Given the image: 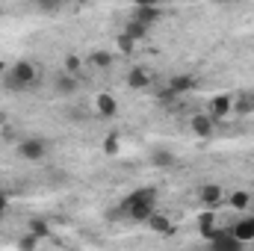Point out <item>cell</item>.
<instances>
[{
  "label": "cell",
  "instance_id": "cell-2",
  "mask_svg": "<svg viewBox=\"0 0 254 251\" xmlns=\"http://www.w3.org/2000/svg\"><path fill=\"white\" fill-rule=\"evenodd\" d=\"M15 154H18V160H24V163H42V160L48 157V142H45L42 136H27V139L18 142Z\"/></svg>",
  "mask_w": 254,
  "mask_h": 251
},
{
  "label": "cell",
  "instance_id": "cell-5",
  "mask_svg": "<svg viewBox=\"0 0 254 251\" xmlns=\"http://www.w3.org/2000/svg\"><path fill=\"white\" fill-rule=\"evenodd\" d=\"M151 86H154V74H151L148 68L136 65V68H130V71H127V89L142 92V89H151Z\"/></svg>",
  "mask_w": 254,
  "mask_h": 251
},
{
  "label": "cell",
  "instance_id": "cell-12",
  "mask_svg": "<svg viewBox=\"0 0 254 251\" xmlns=\"http://www.w3.org/2000/svg\"><path fill=\"white\" fill-rule=\"evenodd\" d=\"M216 231H219V225H216V213H213V210L207 207V210H204V213L198 216V234H201V237H204V240L210 243Z\"/></svg>",
  "mask_w": 254,
  "mask_h": 251
},
{
  "label": "cell",
  "instance_id": "cell-3",
  "mask_svg": "<svg viewBox=\"0 0 254 251\" xmlns=\"http://www.w3.org/2000/svg\"><path fill=\"white\" fill-rule=\"evenodd\" d=\"M198 86V77L195 74H175L172 80H169V86L166 89H160V101H178L181 95H187Z\"/></svg>",
  "mask_w": 254,
  "mask_h": 251
},
{
  "label": "cell",
  "instance_id": "cell-30",
  "mask_svg": "<svg viewBox=\"0 0 254 251\" xmlns=\"http://www.w3.org/2000/svg\"><path fill=\"white\" fill-rule=\"evenodd\" d=\"M9 125V119H6V113H0V127H6Z\"/></svg>",
  "mask_w": 254,
  "mask_h": 251
},
{
  "label": "cell",
  "instance_id": "cell-8",
  "mask_svg": "<svg viewBox=\"0 0 254 251\" xmlns=\"http://www.w3.org/2000/svg\"><path fill=\"white\" fill-rule=\"evenodd\" d=\"M207 113L216 119V122H222V119H228L231 113H234V98L231 95H216L213 101H210V107H207Z\"/></svg>",
  "mask_w": 254,
  "mask_h": 251
},
{
  "label": "cell",
  "instance_id": "cell-14",
  "mask_svg": "<svg viewBox=\"0 0 254 251\" xmlns=\"http://www.w3.org/2000/svg\"><path fill=\"white\" fill-rule=\"evenodd\" d=\"M130 18H136V21H142V24H157L160 18H163V12H160V6H136L133 12H130Z\"/></svg>",
  "mask_w": 254,
  "mask_h": 251
},
{
  "label": "cell",
  "instance_id": "cell-25",
  "mask_svg": "<svg viewBox=\"0 0 254 251\" xmlns=\"http://www.w3.org/2000/svg\"><path fill=\"white\" fill-rule=\"evenodd\" d=\"M39 243H42V240H39V237H36V234L30 231L27 237H21V240H18V249H24V251H33V249H39Z\"/></svg>",
  "mask_w": 254,
  "mask_h": 251
},
{
  "label": "cell",
  "instance_id": "cell-15",
  "mask_svg": "<svg viewBox=\"0 0 254 251\" xmlns=\"http://www.w3.org/2000/svg\"><path fill=\"white\" fill-rule=\"evenodd\" d=\"M136 201H157V189H154V187H139V189H133L125 201H122V210L127 213V207H130V204H136Z\"/></svg>",
  "mask_w": 254,
  "mask_h": 251
},
{
  "label": "cell",
  "instance_id": "cell-32",
  "mask_svg": "<svg viewBox=\"0 0 254 251\" xmlns=\"http://www.w3.org/2000/svg\"><path fill=\"white\" fill-rule=\"evenodd\" d=\"M222 3H234V0H222Z\"/></svg>",
  "mask_w": 254,
  "mask_h": 251
},
{
  "label": "cell",
  "instance_id": "cell-21",
  "mask_svg": "<svg viewBox=\"0 0 254 251\" xmlns=\"http://www.w3.org/2000/svg\"><path fill=\"white\" fill-rule=\"evenodd\" d=\"M89 65H92L95 71H107V68L113 65V54H107V51H95V54L89 57Z\"/></svg>",
  "mask_w": 254,
  "mask_h": 251
},
{
  "label": "cell",
  "instance_id": "cell-31",
  "mask_svg": "<svg viewBox=\"0 0 254 251\" xmlns=\"http://www.w3.org/2000/svg\"><path fill=\"white\" fill-rule=\"evenodd\" d=\"M74 3H77V6H89L92 0H74Z\"/></svg>",
  "mask_w": 254,
  "mask_h": 251
},
{
  "label": "cell",
  "instance_id": "cell-16",
  "mask_svg": "<svg viewBox=\"0 0 254 251\" xmlns=\"http://www.w3.org/2000/svg\"><path fill=\"white\" fill-rule=\"evenodd\" d=\"M95 110H98V116H104V119H113V116L119 113V104H116V98H113V95L101 92V95H98V101H95Z\"/></svg>",
  "mask_w": 254,
  "mask_h": 251
},
{
  "label": "cell",
  "instance_id": "cell-1",
  "mask_svg": "<svg viewBox=\"0 0 254 251\" xmlns=\"http://www.w3.org/2000/svg\"><path fill=\"white\" fill-rule=\"evenodd\" d=\"M3 86L9 92H30V89H36L39 86V65L33 63V60H18L6 71Z\"/></svg>",
  "mask_w": 254,
  "mask_h": 251
},
{
  "label": "cell",
  "instance_id": "cell-6",
  "mask_svg": "<svg viewBox=\"0 0 254 251\" xmlns=\"http://www.w3.org/2000/svg\"><path fill=\"white\" fill-rule=\"evenodd\" d=\"M225 198H228V195H225V189L219 187V184H204V187L198 189V201H201L204 207H210V210L222 207Z\"/></svg>",
  "mask_w": 254,
  "mask_h": 251
},
{
  "label": "cell",
  "instance_id": "cell-28",
  "mask_svg": "<svg viewBox=\"0 0 254 251\" xmlns=\"http://www.w3.org/2000/svg\"><path fill=\"white\" fill-rule=\"evenodd\" d=\"M166 0H133V6H163Z\"/></svg>",
  "mask_w": 254,
  "mask_h": 251
},
{
  "label": "cell",
  "instance_id": "cell-11",
  "mask_svg": "<svg viewBox=\"0 0 254 251\" xmlns=\"http://www.w3.org/2000/svg\"><path fill=\"white\" fill-rule=\"evenodd\" d=\"M231 231H234V237H240L246 246L254 243V216H240V219L231 225Z\"/></svg>",
  "mask_w": 254,
  "mask_h": 251
},
{
  "label": "cell",
  "instance_id": "cell-18",
  "mask_svg": "<svg viewBox=\"0 0 254 251\" xmlns=\"http://www.w3.org/2000/svg\"><path fill=\"white\" fill-rule=\"evenodd\" d=\"M234 113H237V116H252L254 113V92H243V95L234 101Z\"/></svg>",
  "mask_w": 254,
  "mask_h": 251
},
{
  "label": "cell",
  "instance_id": "cell-19",
  "mask_svg": "<svg viewBox=\"0 0 254 251\" xmlns=\"http://www.w3.org/2000/svg\"><path fill=\"white\" fill-rule=\"evenodd\" d=\"M151 166H157V169H172V166H175V154L166 151V148H157V151L151 154Z\"/></svg>",
  "mask_w": 254,
  "mask_h": 251
},
{
  "label": "cell",
  "instance_id": "cell-7",
  "mask_svg": "<svg viewBox=\"0 0 254 251\" xmlns=\"http://www.w3.org/2000/svg\"><path fill=\"white\" fill-rule=\"evenodd\" d=\"M77 89H80V77L77 74H57V80H54V92L60 95V98H71V95H77Z\"/></svg>",
  "mask_w": 254,
  "mask_h": 251
},
{
  "label": "cell",
  "instance_id": "cell-20",
  "mask_svg": "<svg viewBox=\"0 0 254 251\" xmlns=\"http://www.w3.org/2000/svg\"><path fill=\"white\" fill-rule=\"evenodd\" d=\"M154 234H172V222L166 219V216H160V213H151V219L145 222Z\"/></svg>",
  "mask_w": 254,
  "mask_h": 251
},
{
  "label": "cell",
  "instance_id": "cell-17",
  "mask_svg": "<svg viewBox=\"0 0 254 251\" xmlns=\"http://www.w3.org/2000/svg\"><path fill=\"white\" fill-rule=\"evenodd\" d=\"M225 201H228V207H234L237 213H246V210L252 207V195H249L246 189H237V192H231Z\"/></svg>",
  "mask_w": 254,
  "mask_h": 251
},
{
  "label": "cell",
  "instance_id": "cell-13",
  "mask_svg": "<svg viewBox=\"0 0 254 251\" xmlns=\"http://www.w3.org/2000/svg\"><path fill=\"white\" fill-rule=\"evenodd\" d=\"M122 33H127L133 42H145V39L151 36V24H142V21H136V18H127Z\"/></svg>",
  "mask_w": 254,
  "mask_h": 251
},
{
  "label": "cell",
  "instance_id": "cell-27",
  "mask_svg": "<svg viewBox=\"0 0 254 251\" xmlns=\"http://www.w3.org/2000/svg\"><path fill=\"white\" fill-rule=\"evenodd\" d=\"M119 51H122V54H133V51H136V42H133L127 33H122V36H119Z\"/></svg>",
  "mask_w": 254,
  "mask_h": 251
},
{
  "label": "cell",
  "instance_id": "cell-9",
  "mask_svg": "<svg viewBox=\"0 0 254 251\" xmlns=\"http://www.w3.org/2000/svg\"><path fill=\"white\" fill-rule=\"evenodd\" d=\"M190 125H192V133H195V136L207 139V136H213V130H216V119H213L210 113H195Z\"/></svg>",
  "mask_w": 254,
  "mask_h": 251
},
{
  "label": "cell",
  "instance_id": "cell-26",
  "mask_svg": "<svg viewBox=\"0 0 254 251\" xmlns=\"http://www.w3.org/2000/svg\"><path fill=\"white\" fill-rule=\"evenodd\" d=\"M80 68H83L80 57H74V54H68V57H65V71H68V74H80Z\"/></svg>",
  "mask_w": 254,
  "mask_h": 251
},
{
  "label": "cell",
  "instance_id": "cell-29",
  "mask_svg": "<svg viewBox=\"0 0 254 251\" xmlns=\"http://www.w3.org/2000/svg\"><path fill=\"white\" fill-rule=\"evenodd\" d=\"M6 207H9V195H6V192H0V216L6 213Z\"/></svg>",
  "mask_w": 254,
  "mask_h": 251
},
{
  "label": "cell",
  "instance_id": "cell-24",
  "mask_svg": "<svg viewBox=\"0 0 254 251\" xmlns=\"http://www.w3.org/2000/svg\"><path fill=\"white\" fill-rule=\"evenodd\" d=\"M119 151H122L119 133H107V139H104V154H107V157H119Z\"/></svg>",
  "mask_w": 254,
  "mask_h": 251
},
{
  "label": "cell",
  "instance_id": "cell-22",
  "mask_svg": "<svg viewBox=\"0 0 254 251\" xmlns=\"http://www.w3.org/2000/svg\"><path fill=\"white\" fill-rule=\"evenodd\" d=\"M39 12H45V15H57L60 9L65 6V0H30Z\"/></svg>",
  "mask_w": 254,
  "mask_h": 251
},
{
  "label": "cell",
  "instance_id": "cell-10",
  "mask_svg": "<svg viewBox=\"0 0 254 251\" xmlns=\"http://www.w3.org/2000/svg\"><path fill=\"white\" fill-rule=\"evenodd\" d=\"M151 213H157V201H136L127 207V219H133V222H148Z\"/></svg>",
  "mask_w": 254,
  "mask_h": 251
},
{
  "label": "cell",
  "instance_id": "cell-4",
  "mask_svg": "<svg viewBox=\"0 0 254 251\" xmlns=\"http://www.w3.org/2000/svg\"><path fill=\"white\" fill-rule=\"evenodd\" d=\"M210 246L216 251H243V240L240 237H234V231L231 228H219L216 234H213V240H210Z\"/></svg>",
  "mask_w": 254,
  "mask_h": 251
},
{
  "label": "cell",
  "instance_id": "cell-23",
  "mask_svg": "<svg viewBox=\"0 0 254 251\" xmlns=\"http://www.w3.org/2000/svg\"><path fill=\"white\" fill-rule=\"evenodd\" d=\"M27 231H33L39 240H48V237H51V225H48L45 219H30V222H27Z\"/></svg>",
  "mask_w": 254,
  "mask_h": 251
}]
</instances>
